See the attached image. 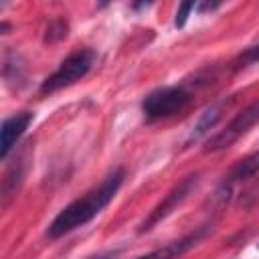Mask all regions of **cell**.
<instances>
[{
	"instance_id": "30bf717a",
	"label": "cell",
	"mask_w": 259,
	"mask_h": 259,
	"mask_svg": "<svg viewBox=\"0 0 259 259\" xmlns=\"http://www.w3.org/2000/svg\"><path fill=\"white\" fill-rule=\"evenodd\" d=\"M65 36H67V22H65V20H53V22L49 24V28H47L45 40L55 42V40H61V38H65Z\"/></svg>"
},
{
	"instance_id": "5bb4252c",
	"label": "cell",
	"mask_w": 259,
	"mask_h": 259,
	"mask_svg": "<svg viewBox=\"0 0 259 259\" xmlns=\"http://www.w3.org/2000/svg\"><path fill=\"white\" fill-rule=\"evenodd\" d=\"M117 253L115 251H109V253H103V255H97V257H91V259H113Z\"/></svg>"
},
{
	"instance_id": "5b68a950",
	"label": "cell",
	"mask_w": 259,
	"mask_h": 259,
	"mask_svg": "<svg viewBox=\"0 0 259 259\" xmlns=\"http://www.w3.org/2000/svg\"><path fill=\"white\" fill-rule=\"evenodd\" d=\"M198 184V174H190V176H186L180 184H176L166 196H164V200H160V204L148 214V219H144V223L140 225V233H148L150 229H154V225H158L162 219H166L168 214H172L186 198H188V194L192 192V188Z\"/></svg>"
},
{
	"instance_id": "6da1fadb",
	"label": "cell",
	"mask_w": 259,
	"mask_h": 259,
	"mask_svg": "<svg viewBox=\"0 0 259 259\" xmlns=\"http://www.w3.org/2000/svg\"><path fill=\"white\" fill-rule=\"evenodd\" d=\"M123 180H125V170L123 168H115L111 174L105 176V180L99 186H95L93 190H89L81 198H75L73 202H69L53 219V223L47 229V235L51 239H59V237H63V235L87 225L91 219H95L113 200V196L119 192Z\"/></svg>"
},
{
	"instance_id": "4fadbf2b",
	"label": "cell",
	"mask_w": 259,
	"mask_h": 259,
	"mask_svg": "<svg viewBox=\"0 0 259 259\" xmlns=\"http://www.w3.org/2000/svg\"><path fill=\"white\" fill-rule=\"evenodd\" d=\"M219 6H221L219 2H212V4H210V2H202V4H196V10H198V12H208V10H214V8H219Z\"/></svg>"
},
{
	"instance_id": "3957f363",
	"label": "cell",
	"mask_w": 259,
	"mask_h": 259,
	"mask_svg": "<svg viewBox=\"0 0 259 259\" xmlns=\"http://www.w3.org/2000/svg\"><path fill=\"white\" fill-rule=\"evenodd\" d=\"M190 101V93L182 85H166L150 91L142 101V111L146 119L156 121L170 117L178 111H182Z\"/></svg>"
},
{
	"instance_id": "7a4b0ae2",
	"label": "cell",
	"mask_w": 259,
	"mask_h": 259,
	"mask_svg": "<svg viewBox=\"0 0 259 259\" xmlns=\"http://www.w3.org/2000/svg\"><path fill=\"white\" fill-rule=\"evenodd\" d=\"M95 61H97V53L91 51V49H79V51L71 53V55L59 65V69L42 81L40 93H42V95L55 93V91H59V89H65V87H69V85L81 81V79L93 69Z\"/></svg>"
},
{
	"instance_id": "52a82bcc",
	"label": "cell",
	"mask_w": 259,
	"mask_h": 259,
	"mask_svg": "<svg viewBox=\"0 0 259 259\" xmlns=\"http://www.w3.org/2000/svg\"><path fill=\"white\" fill-rule=\"evenodd\" d=\"M206 231H208V227L204 225V227H200V229H196V231H192V233H188V235H184V237H180V239H176V241L166 243V245L160 247V249L150 251L148 255H144V257H140V259H178V257H182L184 253H188L192 247H196L198 241L206 235Z\"/></svg>"
},
{
	"instance_id": "277c9868",
	"label": "cell",
	"mask_w": 259,
	"mask_h": 259,
	"mask_svg": "<svg viewBox=\"0 0 259 259\" xmlns=\"http://www.w3.org/2000/svg\"><path fill=\"white\" fill-rule=\"evenodd\" d=\"M255 123H259V101L247 105L243 111H239L227 125L225 130H221L219 134H214L206 146H204V152H219V150H225L229 146H233L241 136H245Z\"/></svg>"
},
{
	"instance_id": "8fae6325",
	"label": "cell",
	"mask_w": 259,
	"mask_h": 259,
	"mask_svg": "<svg viewBox=\"0 0 259 259\" xmlns=\"http://www.w3.org/2000/svg\"><path fill=\"white\" fill-rule=\"evenodd\" d=\"M194 8H196L194 2H184V4H180V6H178V12H176V20H174V24H176L178 28H182V26L186 24V18H188L190 10H194Z\"/></svg>"
},
{
	"instance_id": "8992f818",
	"label": "cell",
	"mask_w": 259,
	"mask_h": 259,
	"mask_svg": "<svg viewBox=\"0 0 259 259\" xmlns=\"http://www.w3.org/2000/svg\"><path fill=\"white\" fill-rule=\"evenodd\" d=\"M32 119H34V113L24 111V113H16L12 117H6L2 121V130H0V158L2 160L8 158L10 150L22 138V134L28 130Z\"/></svg>"
},
{
	"instance_id": "9c48e42d",
	"label": "cell",
	"mask_w": 259,
	"mask_h": 259,
	"mask_svg": "<svg viewBox=\"0 0 259 259\" xmlns=\"http://www.w3.org/2000/svg\"><path fill=\"white\" fill-rule=\"evenodd\" d=\"M255 174H259V150L253 152L251 156H247L245 160H241L229 174V182H239V180H247L253 178Z\"/></svg>"
},
{
	"instance_id": "ba28073f",
	"label": "cell",
	"mask_w": 259,
	"mask_h": 259,
	"mask_svg": "<svg viewBox=\"0 0 259 259\" xmlns=\"http://www.w3.org/2000/svg\"><path fill=\"white\" fill-rule=\"evenodd\" d=\"M225 105H227L225 99H223V101H217V103H212V105H208V107L200 113V117L196 119V123L192 125V130L188 132L186 144H192V142H198L200 138H204V136L219 123V119L223 117Z\"/></svg>"
},
{
	"instance_id": "9a60e30c",
	"label": "cell",
	"mask_w": 259,
	"mask_h": 259,
	"mask_svg": "<svg viewBox=\"0 0 259 259\" xmlns=\"http://www.w3.org/2000/svg\"><path fill=\"white\" fill-rule=\"evenodd\" d=\"M150 6V2H142V4H134L132 8H136V10H140V8H148Z\"/></svg>"
},
{
	"instance_id": "7c38bea8",
	"label": "cell",
	"mask_w": 259,
	"mask_h": 259,
	"mask_svg": "<svg viewBox=\"0 0 259 259\" xmlns=\"http://www.w3.org/2000/svg\"><path fill=\"white\" fill-rule=\"evenodd\" d=\"M243 65H251V63H257L259 61V45H255V47H251V49H247L243 55H241V59H239Z\"/></svg>"
}]
</instances>
